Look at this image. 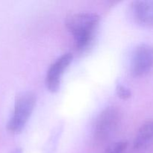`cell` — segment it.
<instances>
[{
	"label": "cell",
	"instance_id": "obj_1",
	"mask_svg": "<svg viewBox=\"0 0 153 153\" xmlns=\"http://www.w3.org/2000/svg\"><path fill=\"white\" fill-rule=\"evenodd\" d=\"M100 19L97 13L91 12L73 13L67 18L66 26L73 36L76 49L84 51L91 46Z\"/></svg>",
	"mask_w": 153,
	"mask_h": 153
},
{
	"label": "cell",
	"instance_id": "obj_2",
	"mask_svg": "<svg viewBox=\"0 0 153 153\" xmlns=\"http://www.w3.org/2000/svg\"><path fill=\"white\" fill-rule=\"evenodd\" d=\"M36 105V96L24 92L16 99L12 114L7 123V129L12 134H19L25 128Z\"/></svg>",
	"mask_w": 153,
	"mask_h": 153
},
{
	"label": "cell",
	"instance_id": "obj_3",
	"mask_svg": "<svg viewBox=\"0 0 153 153\" xmlns=\"http://www.w3.org/2000/svg\"><path fill=\"white\" fill-rule=\"evenodd\" d=\"M120 122V113L116 107H108L97 117L94 126V137L97 142L108 140L117 131Z\"/></svg>",
	"mask_w": 153,
	"mask_h": 153
},
{
	"label": "cell",
	"instance_id": "obj_4",
	"mask_svg": "<svg viewBox=\"0 0 153 153\" xmlns=\"http://www.w3.org/2000/svg\"><path fill=\"white\" fill-rule=\"evenodd\" d=\"M153 67V47L149 44H140L135 48L131 57V70L134 76H142Z\"/></svg>",
	"mask_w": 153,
	"mask_h": 153
},
{
	"label": "cell",
	"instance_id": "obj_5",
	"mask_svg": "<svg viewBox=\"0 0 153 153\" xmlns=\"http://www.w3.org/2000/svg\"><path fill=\"white\" fill-rule=\"evenodd\" d=\"M73 58V55L71 53L64 54L50 66L46 77V87L50 92L55 93L59 90L63 74Z\"/></svg>",
	"mask_w": 153,
	"mask_h": 153
},
{
	"label": "cell",
	"instance_id": "obj_6",
	"mask_svg": "<svg viewBox=\"0 0 153 153\" xmlns=\"http://www.w3.org/2000/svg\"><path fill=\"white\" fill-rule=\"evenodd\" d=\"M131 8L137 22L146 26H153V0L134 1Z\"/></svg>",
	"mask_w": 153,
	"mask_h": 153
},
{
	"label": "cell",
	"instance_id": "obj_7",
	"mask_svg": "<svg viewBox=\"0 0 153 153\" xmlns=\"http://www.w3.org/2000/svg\"><path fill=\"white\" fill-rule=\"evenodd\" d=\"M153 145V120L147 121L140 126L134 140L135 149H145Z\"/></svg>",
	"mask_w": 153,
	"mask_h": 153
},
{
	"label": "cell",
	"instance_id": "obj_8",
	"mask_svg": "<svg viewBox=\"0 0 153 153\" xmlns=\"http://www.w3.org/2000/svg\"><path fill=\"white\" fill-rule=\"evenodd\" d=\"M128 143L126 141H119L111 145L104 153H124L126 149Z\"/></svg>",
	"mask_w": 153,
	"mask_h": 153
},
{
	"label": "cell",
	"instance_id": "obj_9",
	"mask_svg": "<svg viewBox=\"0 0 153 153\" xmlns=\"http://www.w3.org/2000/svg\"><path fill=\"white\" fill-rule=\"evenodd\" d=\"M116 92L118 97L122 100H128L131 97V92L127 87L118 84L116 88Z\"/></svg>",
	"mask_w": 153,
	"mask_h": 153
},
{
	"label": "cell",
	"instance_id": "obj_10",
	"mask_svg": "<svg viewBox=\"0 0 153 153\" xmlns=\"http://www.w3.org/2000/svg\"><path fill=\"white\" fill-rule=\"evenodd\" d=\"M12 153H21V149H16Z\"/></svg>",
	"mask_w": 153,
	"mask_h": 153
}]
</instances>
